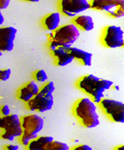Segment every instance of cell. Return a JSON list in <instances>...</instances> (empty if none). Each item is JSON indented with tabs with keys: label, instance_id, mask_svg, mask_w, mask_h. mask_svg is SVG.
Instances as JSON below:
<instances>
[{
	"label": "cell",
	"instance_id": "6da1fadb",
	"mask_svg": "<svg viewBox=\"0 0 124 150\" xmlns=\"http://www.w3.org/2000/svg\"><path fill=\"white\" fill-rule=\"evenodd\" d=\"M113 85L112 81L98 78L94 74L84 75L76 82L77 88L89 96L96 104L105 97V92L112 88Z\"/></svg>",
	"mask_w": 124,
	"mask_h": 150
},
{
	"label": "cell",
	"instance_id": "7a4b0ae2",
	"mask_svg": "<svg viewBox=\"0 0 124 150\" xmlns=\"http://www.w3.org/2000/svg\"><path fill=\"white\" fill-rule=\"evenodd\" d=\"M72 111L80 125L87 129L95 128L100 123L97 104L90 97H82L77 100Z\"/></svg>",
	"mask_w": 124,
	"mask_h": 150
},
{
	"label": "cell",
	"instance_id": "3957f363",
	"mask_svg": "<svg viewBox=\"0 0 124 150\" xmlns=\"http://www.w3.org/2000/svg\"><path fill=\"white\" fill-rule=\"evenodd\" d=\"M80 34V30L72 22L59 26L55 31L49 33L48 47L51 51L58 47L64 49L72 47L79 39Z\"/></svg>",
	"mask_w": 124,
	"mask_h": 150
},
{
	"label": "cell",
	"instance_id": "277c9868",
	"mask_svg": "<svg viewBox=\"0 0 124 150\" xmlns=\"http://www.w3.org/2000/svg\"><path fill=\"white\" fill-rule=\"evenodd\" d=\"M91 9L105 12L114 19L124 16V0H91Z\"/></svg>",
	"mask_w": 124,
	"mask_h": 150
},
{
	"label": "cell",
	"instance_id": "5b68a950",
	"mask_svg": "<svg viewBox=\"0 0 124 150\" xmlns=\"http://www.w3.org/2000/svg\"><path fill=\"white\" fill-rule=\"evenodd\" d=\"M98 105L108 119L114 123H124V104L122 102L104 97Z\"/></svg>",
	"mask_w": 124,
	"mask_h": 150
},
{
	"label": "cell",
	"instance_id": "8992f818",
	"mask_svg": "<svg viewBox=\"0 0 124 150\" xmlns=\"http://www.w3.org/2000/svg\"><path fill=\"white\" fill-rule=\"evenodd\" d=\"M102 44L108 49L122 48L124 45V31L120 26L108 25L102 33Z\"/></svg>",
	"mask_w": 124,
	"mask_h": 150
},
{
	"label": "cell",
	"instance_id": "52a82bcc",
	"mask_svg": "<svg viewBox=\"0 0 124 150\" xmlns=\"http://www.w3.org/2000/svg\"><path fill=\"white\" fill-rule=\"evenodd\" d=\"M59 13L63 15L75 18L82 13L91 9L89 0H59Z\"/></svg>",
	"mask_w": 124,
	"mask_h": 150
},
{
	"label": "cell",
	"instance_id": "ba28073f",
	"mask_svg": "<svg viewBox=\"0 0 124 150\" xmlns=\"http://www.w3.org/2000/svg\"><path fill=\"white\" fill-rule=\"evenodd\" d=\"M22 134L35 139L43 129L44 120L38 114H28L21 117Z\"/></svg>",
	"mask_w": 124,
	"mask_h": 150
},
{
	"label": "cell",
	"instance_id": "9c48e42d",
	"mask_svg": "<svg viewBox=\"0 0 124 150\" xmlns=\"http://www.w3.org/2000/svg\"><path fill=\"white\" fill-rule=\"evenodd\" d=\"M54 97L52 95L44 96L41 94H37L31 100L26 103V107L29 111L43 113L48 110H51L53 107Z\"/></svg>",
	"mask_w": 124,
	"mask_h": 150
},
{
	"label": "cell",
	"instance_id": "30bf717a",
	"mask_svg": "<svg viewBox=\"0 0 124 150\" xmlns=\"http://www.w3.org/2000/svg\"><path fill=\"white\" fill-rule=\"evenodd\" d=\"M17 32L13 26L0 27V50L3 52H10L14 50Z\"/></svg>",
	"mask_w": 124,
	"mask_h": 150
},
{
	"label": "cell",
	"instance_id": "8fae6325",
	"mask_svg": "<svg viewBox=\"0 0 124 150\" xmlns=\"http://www.w3.org/2000/svg\"><path fill=\"white\" fill-rule=\"evenodd\" d=\"M1 130L12 134L14 138H19L22 134L21 117L17 114H10L2 117Z\"/></svg>",
	"mask_w": 124,
	"mask_h": 150
},
{
	"label": "cell",
	"instance_id": "7c38bea8",
	"mask_svg": "<svg viewBox=\"0 0 124 150\" xmlns=\"http://www.w3.org/2000/svg\"><path fill=\"white\" fill-rule=\"evenodd\" d=\"M39 88L40 87L35 81H30L20 88L17 93V98L26 103L39 93Z\"/></svg>",
	"mask_w": 124,
	"mask_h": 150
},
{
	"label": "cell",
	"instance_id": "4fadbf2b",
	"mask_svg": "<svg viewBox=\"0 0 124 150\" xmlns=\"http://www.w3.org/2000/svg\"><path fill=\"white\" fill-rule=\"evenodd\" d=\"M51 52L54 58L55 64L58 66H60V67L67 66L75 60L73 56L68 52V50L64 48L58 47V48L51 50Z\"/></svg>",
	"mask_w": 124,
	"mask_h": 150
},
{
	"label": "cell",
	"instance_id": "5bb4252c",
	"mask_svg": "<svg viewBox=\"0 0 124 150\" xmlns=\"http://www.w3.org/2000/svg\"><path fill=\"white\" fill-rule=\"evenodd\" d=\"M61 22V13L59 12H52L44 16L42 20L43 28L50 32L55 31L59 26Z\"/></svg>",
	"mask_w": 124,
	"mask_h": 150
},
{
	"label": "cell",
	"instance_id": "9a60e30c",
	"mask_svg": "<svg viewBox=\"0 0 124 150\" xmlns=\"http://www.w3.org/2000/svg\"><path fill=\"white\" fill-rule=\"evenodd\" d=\"M67 50L73 56L75 60L76 59L84 66H91L92 64V54L91 52L76 47H69Z\"/></svg>",
	"mask_w": 124,
	"mask_h": 150
},
{
	"label": "cell",
	"instance_id": "2e32d148",
	"mask_svg": "<svg viewBox=\"0 0 124 150\" xmlns=\"http://www.w3.org/2000/svg\"><path fill=\"white\" fill-rule=\"evenodd\" d=\"M72 23L76 25V27L82 31L90 32L94 29L95 24L91 16L86 14H79L73 18Z\"/></svg>",
	"mask_w": 124,
	"mask_h": 150
},
{
	"label": "cell",
	"instance_id": "e0dca14e",
	"mask_svg": "<svg viewBox=\"0 0 124 150\" xmlns=\"http://www.w3.org/2000/svg\"><path fill=\"white\" fill-rule=\"evenodd\" d=\"M53 139L51 136H36L35 139L30 140V142L26 146L27 150H43L44 146L51 142Z\"/></svg>",
	"mask_w": 124,
	"mask_h": 150
},
{
	"label": "cell",
	"instance_id": "ac0fdd59",
	"mask_svg": "<svg viewBox=\"0 0 124 150\" xmlns=\"http://www.w3.org/2000/svg\"><path fill=\"white\" fill-rule=\"evenodd\" d=\"M43 150H69V146L65 142L52 139L44 146Z\"/></svg>",
	"mask_w": 124,
	"mask_h": 150
},
{
	"label": "cell",
	"instance_id": "d6986e66",
	"mask_svg": "<svg viewBox=\"0 0 124 150\" xmlns=\"http://www.w3.org/2000/svg\"><path fill=\"white\" fill-rule=\"evenodd\" d=\"M33 79L36 82L45 83L48 81V74L43 69H39L33 73Z\"/></svg>",
	"mask_w": 124,
	"mask_h": 150
},
{
	"label": "cell",
	"instance_id": "ffe728a7",
	"mask_svg": "<svg viewBox=\"0 0 124 150\" xmlns=\"http://www.w3.org/2000/svg\"><path fill=\"white\" fill-rule=\"evenodd\" d=\"M55 91V85L53 81H48L43 83V85L39 88V94L44 95V96H50L52 95Z\"/></svg>",
	"mask_w": 124,
	"mask_h": 150
},
{
	"label": "cell",
	"instance_id": "44dd1931",
	"mask_svg": "<svg viewBox=\"0 0 124 150\" xmlns=\"http://www.w3.org/2000/svg\"><path fill=\"white\" fill-rule=\"evenodd\" d=\"M12 70L10 68L0 69V81H6L10 79Z\"/></svg>",
	"mask_w": 124,
	"mask_h": 150
},
{
	"label": "cell",
	"instance_id": "7402d4cb",
	"mask_svg": "<svg viewBox=\"0 0 124 150\" xmlns=\"http://www.w3.org/2000/svg\"><path fill=\"white\" fill-rule=\"evenodd\" d=\"M11 114V109L7 104H4L0 107V116L6 117Z\"/></svg>",
	"mask_w": 124,
	"mask_h": 150
},
{
	"label": "cell",
	"instance_id": "603a6c76",
	"mask_svg": "<svg viewBox=\"0 0 124 150\" xmlns=\"http://www.w3.org/2000/svg\"><path fill=\"white\" fill-rule=\"evenodd\" d=\"M69 150H93L92 147L87 144H79L74 146L72 148H69Z\"/></svg>",
	"mask_w": 124,
	"mask_h": 150
},
{
	"label": "cell",
	"instance_id": "cb8c5ba5",
	"mask_svg": "<svg viewBox=\"0 0 124 150\" xmlns=\"http://www.w3.org/2000/svg\"><path fill=\"white\" fill-rule=\"evenodd\" d=\"M0 138H1L2 139L7 140V141H14V139H15L12 134H10V133L6 132L5 131H2L1 132V133H0Z\"/></svg>",
	"mask_w": 124,
	"mask_h": 150
},
{
	"label": "cell",
	"instance_id": "d4e9b609",
	"mask_svg": "<svg viewBox=\"0 0 124 150\" xmlns=\"http://www.w3.org/2000/svg\"><path fill=\"white\" fill-rule=\"evenodd\" d=\"M11 3V0H0V10H6L8 8Z\"/></svg>",
	"mask_w": 124,
	"mask_h": 150
},
{
	"label": "cell",
	"instance_id": "484cf974",
	"mask_svg": "<svg viewBox=\"0 0 124 150\" xmlns=\"http://www.w3.org/2000/svg\"><path fill=\"white\" fill-rule=\"evenodd\" d=\"M5 150H20V147L15 144H7L5 146Z\"/></svg>",
	"mask_w": 124,
	"mask_h": 150
},
{
	"label": "cell",
	"instance_id": "4316f807",
	"mask_svg": "<svg viewBox=\"0 0 124 150\" xmlns=\"http://www.w3.org/2000/svg\"><path fill=\"white\" fill-rule=\"evenodd\" d=\"M4 22H5V17H4L1 10H0V26H2L4 24Z\"/></svg>",
	"mask_w": 124,
	"mask_h": 150
},
{
	"label": "cell",
	"instance_id": "83f0119b",
	"mask_svg": "<svg viewBox=\"0 0 124 150\" xmlns=\"http://www.w3.org/2000/svg\"><path fill=\"white\" fill-rule=\"evenodd\" d=\"M24 2H29V3H37L40 0H22Z\"/></svg>",
	"mask_w": 124,
	"mask_h": 150
},
{
	"label": "cell",
	"instance_id": "f1b7e54d",
	"mask_svg": "<svg viewBox=\"0 0 124 150\" xmlns=\"http://www.w3.org/2000/svg\"><path fill=\"white\" fill-rule=\"evenodd\" d=\"M113 150H124V146L123 145H120V146H117Z\"/></svg>",
	"mask_w": 124,
	"mask_h": 150
},
{
	"label": "cell",
	"instance_id": "f546056e",
	"mask_svg": "<svg viewBox=\"0 0 124 150\" xmlns=\"http://www.w3.org/2000/svg\"><path fill=\"white\" fill-rule=\"evenodd\" d=\"M112 88H113V89H114L115 91H119V90H120V87L117 86V85H113Z\"/></svg>",
	"mask_w": 124,
	"mask_h": 150
},
{
	"label": "cell",
	"instance_id": "4dcf8cb0",
	"mask_svg": "<svg viewBox=\"0 0 124 150\" xmlns=\"http://www.w3.org/2000/svg\"><path fill=\"white\" fill-rule=\"evenodd\" d=\"M1 125H2V117L0 116V130H1Z\"/></svg>",
	"mask_w": 124,
	"mask_h": 150
},
{
	"label": "cell",
	"instance_id": "1f68e13d",
	"mask_svg": "<svg viewBox=\"0 0 124 150\" xmlns=\"http://www.w3.org/2000/svg\"><path fill=\"white\" fill-rule=\"evenodd\" d=\"M2 55H3V51H2L1 50H0V57H2Z\"/></svg>",
	"mask_w": 124,
	"mask_h": 150
}]
</instances>
